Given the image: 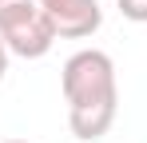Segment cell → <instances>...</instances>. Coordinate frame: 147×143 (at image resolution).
I'll return each mask as SVG.
<instances>
[{
	"instance_id": "cell-1",
	"label": "cell",
	"mask_w": 147,
	"mask_h": 143,
	"mask_svg": "<svg viewBox=\"0 0 147 143\" xmlns=\"http://www.w3.org/2000/svg\"><path fill=\"white\" fill-rule=\"evenodd\" d=\"M60 88L68 99V127L76 139H99L111 131L115 111H119V84H115V64L107 52L84 48L68 56L60 72Z\"/></svg>"
},
{
	"instance_id": "cell-2",
	"label": "cell",
	"mask_w": 147,
	"mask_h": 143,
	"mask_svg": "<svg viewBox=\"0 0 147 143\" xmlns=\"http://www.w3.org/2000/svg\"><path fill=\"white\" fill-rule=\"evenodd\" d=\"M0 40L8 44L12 56H24V60H40L48 56L52 44L60 40L52 16L40 8V0H28L20 8H12L4 20H0Z\"/></svg>"
},
{
	"instance_id": "cell-3",
	"label": "cell",
	"mask_w": 147,
	"mask_h": 143,
	"mask_svg": "<svg viewBox=\"0 0 147 143\" xmlns=\"http://www.w3.org/2000/svg\"><path fill=\"white\" fill-rule=\"evenodd\" d=\"M40 8L52 16L56 32L64 40H84L103 24L99 0H40Z\"/></svg>"
},
{
	"instance_id": "cell-4",
	"label": "cell",
	"mask_w": 147,
	"mask_h": 143,
	"mask_svg": "<svg viewBox=\"0 0 147 143\" xmlns=\"http://www.w3.org/2000/svg\"><path fill=\"white\" fill-rule=\"evenodd\" d=\"M115 4H119L123 20H131V24H147V0H115Z\"/></svg>"
},
{
	"instance_id": "cell-5",
	"label": "cell",
	"mask_w": 147,
	"mask_h": 143,
	"mask_svg": "<svg viewBox=\"0 0 147 143\" xmlns=\"http://www.w3.org/2000/svg\"><path fill=\"white\" fill-rule=\"evenodd\" d=\"M20 4H28V0H0V20H4L12 8H20Z\"/></svg>"
},
{
	"instance_id": "cell-6",
	"label": "cell",
	"mask_w": 147,
	"mask_h": 143,
	"mask_svg": "<svg viewBox=\"0 0 147 143\" xmlns=\"http://www.w3.org/2000/svg\"><path fill=\"white\" fill-rule=\"evenodd\" d=\"M8 56H12V52H8V44L0 40V80H4V72H8Z\"/></svg>"
},
{
	"instance_id": "cell-7",
	"label": "cell",
	"mask_w": 147,
	"mask_h": 143,
	"mask_svg": "<svg viewBox=\"0 0 147 143\" xmlns=\"http://www.w3.org/2000/svg\"><path fill=\"white\" fill-rule=\"evenodd\" d=\"M4 143H28V139H4Z\"/></svg>"
}]
</instances>
